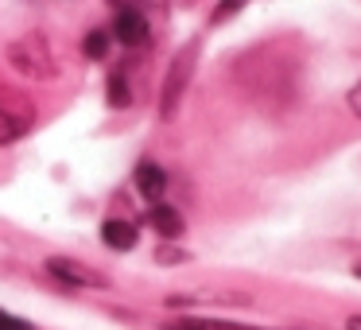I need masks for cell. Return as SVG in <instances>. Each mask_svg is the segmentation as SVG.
I'll use <instances>...</instances> for the list:
<instances>
[{"instance_id":"1","label":"cell","mask_w":361,"mask_h":330,"mask_svg":"<svg viewBox=\"0 0 361 330\" xmlns=\"http://www.w3.org/2000/svg\"><path fill=\"white\" fill-rule=\"evenodd\" d=\"M8 63L24 78H51L55 74V55H51L43 35H24V39L8 43Z\"/></svg>"},{"instance_id":"2","label":"cell","mask_w":361,"mask_h":330,"mask_svg":"<svg viewBox=\"0 0 361 330\" xmlns=\"http://www.w3.org/2000/svg\"><path fill=\"white\" fill-rule=\"evenodd\" d=\"M35 109L24 94H12V90H0V144H12L32 128Z\"/></svg>"},{"instance_id":"3","label":"cell","mask_w":361,"mask_h":330,"mask_svg":"<svg viewBox=\"0 0 361 330\" xmlns=\"http://www.w3.org/2000/svg\"><path fill=\"white\" fill-rule=\"evenodd\" d=\"M195 55H198L195 43H190V47H183L179 55H175L171 71H167V82H164V94H159V113H164V117H175V109H179L183 90H187V82H190V66H195Z\"/></svg>"},{"instance_id":"4","label":"cell","mask_w":361,"mask_h":330,"mask_svg":"<svg viewBox=\"0 0 361 330\" xmlns=\"http://www.w3.org/2000/svg\"><path fill=\"white\" fill-rule=\"evenodd\" d=\"M47 272L55 276L59 283H66V288H105V280L94 272V268L78 264V260H71V257H51Z\"/></svg>"},{"instance_id":"5","label":"cell","mask_w":361,"mask_h":330,"mask_svg":"<svg viewBox=\"0 0 361 330\" xmlns=\"http://www.w3.org/2000/svg\"><path fill=\"white\" fill-rule=\"evenodd\" d=\"M113 35H117L125 47H140V43H148V20H144V12L140 8H121L117 24H113Z\"/></svg>"},{"instance_id":"6","label":"cell","mask_w":361,"mask_h":330,"mask_svg":"<svg viewBox=\"0 0 361 330\" xmlns=\"http://www.w3.org/2000/svg\"><path fill=\"white\" fill-rule=\"evenodd\" d=\"M102 241L109 245V249H117V252H128V249H136L140 233H136L133 221H125V218H109V221H102Z\"/></svg>"},{"instance_id":"7","label":"cell","mask_w":361,"mask_h":330,"mask_svg":"<svg viewBox=\"0 0 361 330\" xmlns=\"http://www.w3.org/2000/svg\"><path fill=\"white\" fill-rule=\"evenodd\" d=\"M133 179H136V190H140V195L148 198V202H159V198H164V190H167V175L159 171L156 164H140Z\"/></svg>"},{"instance_id":"8","label":"cell","mask_w":361,"mask_h":330,"mask_svg":"<svg viewBox=\"0 0 361 330\" xmlns=\"http://www.w3.org/2000/svg\"><path fill=\"white\" fill-rule=\"evenodd\" d=\"M148 226H156L159 237H179L183 233V214L175 206H164V202H152L148 210Z\"/></svg>"},{"instance_id":"9","label":"cell","mask_w":361,"mask_h":330,"mask_svg":"<svg viewBox=\"0 0 361 330\" xmlns=\"http://www.w3.org/2000/svg\"><path fill=\"white\" fill-rule=\"evenodd\" d=\"M164 330H260V326H245V322H226V319H175Z\"/></svg>"},{"instance_id":"10","label":"cell","mask_w":361,"mask_h":330,"mask_svg":"<svg viewBox=\"0 0 361 330\" xmlns=\"http://www.w3.org/2000/svg\"><path fill=\"white\" fill-rule=\"evenodd\" d=\"M133 102V94H128V82L125 74H109V105H117V109H125V105Z\"/></svg>"},{"instance_id":"11","label":"cell","mask_w":361,"mask_h":330,"mask_svg":"<svg viewBox=\"0 0 361 330\" xmlns=\"http://www.w3.org/2000/svg\"><path fill=\"white\" fill-rule=\"evenodd\" d=\"M82 51H86V59H105L109 55V35L97 28V32L86 35V43H82Z\"/></svg>"},{"instance_id":"12","label":"cell","mask_w":361,"mask_h":330,"mask_svg":"<svg viewBox=\"0 0 361 330\" xmlns=\"http://www.w3.org/2000/svg\"><path fill=\"white\" fill-rule=\"evenodd\" d=\"M245 4H249V0H221V4H218V8H214V24H226V20L229 16H237V12H241L245 8Z\"/></svg>"},{"instance_id":"13","label":"cell","mask_w":361,"mask_h":330,"mask_svg":"<svg viewBox=\"0 0 361 330\" xmlns=\"http://www.w3.org/2000/svg\"><path fill=\"white\" fill-rule=\"evenodd\" d=\"M156 260H159V264H179V260H187V252H183V249H171V245H159V249H156Z\"/></svg>"},{"instance_id":"14","label":"cell","mask_w":361,"mask_h":330,"mask_svg":"<svg viewBox=\"0 0 361 330\" xmlns=\"http://www.w3.org/2000/svg\"><path fill=\"white\" fill-rule=\"evenodd\" d=\"M0 330H32V322L16 319V314H8V311H0Z\"/></svg>"},{"instance_id":"15","label":"cell","mask_w":361,"mask_h":330,"mask_svg":"<svg viewBox=\"0 0 361 330\" xmlns=\"http://www.w3.org/2000/svg\"><path fill=\"white\" fill-rule=\"evenodd\" d=\"M350 109H353V113H357V117H361V82H357V86L350 90Z\"/></svg>"},{"instance_id":"16","label":"cell","mask_w":361,"mask_h":330,"mask_svg":"<svg viewBox=\"0 0 361 330\" xmlns=\"http://www.w3.org/2000/svg\"><path fill=\"white\" fill-rule=\"evenodd\" d=\"M345 330H361V314H350V319H345Z\"/></svg>"},{"instance_id":"17","label":"cell","mask_w":361,"mask_h":330,"mask_svg":"<svg viewBox=\"0 0 361 330\" xmlns=\"http://www.w3.org/2000/svg\"><path fill=\"white\" fill-rule=\"evenodd\" d=\"M109 4H121V8H140V0H109Z\"/></svg>"},{"instance_id":"18","label":"cell","mask_w":361,"mask_h":330,"mask_svg":"<svg viewBox=\"0 0 361 330\" xmlns=\"http://www.w3.org/2000/svg\"><path fill=\"white\" fill-rule=\"evenodd\" d=\"M353 272H357V276H361V264H357V268H353Z\"/></svg>"}]
</instances>
